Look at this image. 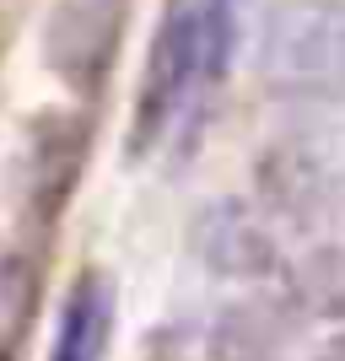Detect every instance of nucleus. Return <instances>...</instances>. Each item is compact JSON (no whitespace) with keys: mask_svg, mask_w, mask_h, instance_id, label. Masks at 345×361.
I'll list each match as a JSON object with an SVG mask.
<instances>
[{"mask_svg":"<svg viewBox=\"0 0 345 361\" xmlns=\"http://www.w3.org/2000/svg\"><path fill=\"white\" fill-rule=\"evenodd\" d=\"M286 302L302 318H345V248H308L286 270Z\"/></svg>","mask_w":345,"mask_h":361,"instance_id":"obj_9","label":"nucleus"},{"mask_svg":"<svg viewBox=\"0 0 345 361\" xmlns=\"http://www.w3.org/2000/svg\"><path fill=\"white\" fill-rule=\"evenodd\" d=\"M38 313V264L32 254H0V361H16Z\"/></svg>","mask_w":345,"mask_h":361,"instance_id":"obj_10","label":"nucleus"},{"mask_svg":"<svg viewBox=\"0 0 345 361\" xmlns=\"http://www.w3.org/2000/svg\"><path fill=\"white\" fill-rule=\"evenodd\" d=\"M200 75H210L205 65V6L200 0H167L157 16L146 49V75H140V103H135V140L130 146L146 151L157 146L167 124L178 119V108L189 103Z\"/></svg>","mask_w":345,"mask_h":361,"instance_id":"obj_2","label":"nucleus"},{"mask_svg":"<svg viewBox=\"0 0 345 361\" xmlns=\"http://www.w3.org/2000/svg\"><path fill=\"white\" fill-rule=\"evenodd\" d=\"M119 27H124V0H60L44 32L49 71L71 81L75 92H97L114 54H119Z\"/></svg>","mask_w":345,"mask_h":361,"instance_id":"obj_3","label":"nucleus"},{"mask_svg":"<svg viewBox=\"0 0 345 361\" xmlns=\"http://www.w3.org/2000/svg\"><path fill=\"white\" fill-rule=\"evenodd\" d=\"M291 313L275 302H238L210 329V361H286Z\"/></svg>","mask_w":345,"mask_h":361,"instance_id":"obj_8","label":"nucleus"},{"mask_svg":"<svg viewBox=\"0 0 345 361\" xmlns=\"http://www.w3.org/2000/svg\"><path fill=\"white\" fill-rule=\"evenodd\" d=\"M313 361H345V334H334V340H329L324 350H318Z\"/></svg>","mask_w":345,"mask_h":361,"instance_id":"obj_11","label":"nucleus"},{"mask_svg":"<svg viewBox=\"0 0 345 361\" xmlns=\"http://www.w3.org/2000/svg\"><path fill=\"white\" fill-rule=\"evenodd\" d=\"M87 119L81 114H44L32 119L28 146H22V205L28 221L49 226L71 205L75 178L87 167Z\"/></svg>","mask_w":345,"mask_h":361,"instance_id":"obj_4","label":"nucleus"},{"mask_svg":"<svg viewBox=\"0 0 345 361\" xmlns=\"http://www.w3.org/2000/svg\"><path fill=\"white\" fill-rule=\"evenodd\" d=\"M195 248L205 259V270L232 275V281H254V275L275 270V238L248 205H210L195 226Z\"/></svg>","mask_w":345,"mask_h":361,"instance_id":"obj_5","label":"nucleus"},{"mask_svg":"<svg viewBox=\"0 0 345 361\" xmlns=\"http://www.w3.org/2000/svg\"><path fill=\"white\" fill-rule=\"evenodd\" d=\"M259 183H265V200H270V211L291 216V221H318L324 205H329V167L318 157L313 146H275L259 167Z\"/></svg>","mask_w":345,"mask_h":361,"instance_id":"obj_6","label":"nucleus"},{"mask_svg":"<svg viewBox=\"0 0 345 361\" xmlns=\"http://www.w3.org/2000/svg\"><path fill=\"white\" fill-rule=\"evenodd\" d=\"M108 340H114V286L97 270H87V275H75L71 297L60 307V329H54L49 361H103Z\"/></svg>","mask_w":345,"mask_h":361,"instance_id":"obj_7","label":"nucleus"},{"mask_svg":"<svg viewBox=\"0 0 345 361\" xmlns=\"http://www.w3.org/2000/svg\"><path fill=\"white\" fill-rule=\"evenodd\" d=\"M259 75L291 103H345V0H275L259 22Z\"/></svg>","mask_w":345,"mask_h":361,"instance_id":"obj_1","label":"nucleus"}]
</instances>
